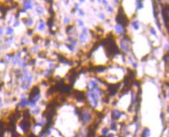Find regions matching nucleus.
<instances>
[{"mask_svg":"<svg viewBox=\"0 0 169 137\" xmlns=\"http://www.w3.org/2000/svg\"><path fill=\"white\" fill-rule=\"evenodd\" d=\"M116 20L118 24H120L121 25L126 26L127 24L129 23V20L127 19V17L125 14H123L122 12H119L118 14L117 15Z\"/></svg>","mask_w":169,"mask_h":137,"instance_id":"obj_1","label":"nucleus"},{"mask_svg":"<svg viewBox=\"0 0 169 137\" xmlns=\"http://www.w3.org/2000/svg\"><path fill=\"white\" fill-rule=\"evenodd\" d=\"M150 135V131L148 129H145L143 134H142V137H147Z\"/></svg>","mask_w":169,"mask_h":137,"instance_id":"obj_2","label":"nucleus"},{"mask_svg":"<svg viewBox=\"0 0 169 137\" xmlns=\"http://www.w3.org/2000/svg\"><path fill=\"white\" fill-rule=\"evenodd\" d=\"M24 7L26 9H31L32 7L31 6V2H30V1L24 2Z\"/></svg>","mask_w":169,"mask_h":137,"instance_id":"obj_3","label":"nucleus"},{"mask_svg":"<svg viewBox=\"0 0 169 137\" xmlns=\"http://www.w3.org/2000/svg\"><path fill=\"white\" fill-rule=\"evenodd\" d=\"M105 69V67H103V66H98V67H95V70L96 71H104Z\"/></svg>","mask_w":169,"mask_h":137,"instance_id":"obj_4","label":"nucleus"},{"mask_svg":"<svg viewBox=\"0 0 169 137\" xmlns=\"http://www.w3.org/2000/svg\"><path fill=\"white\" fill-rule=\"evenodd\" d=\"M113 114L115 115V119H118V118H119V117H120V115H121V113H119V111H114L113 112Z\"/></svg>","mask_w":169,"mask_h":137,"instance_id":"obj_5","label":"nucleus"},{"mask_svg":"<svg viewBox=\"0 0 169 137\" xmlns=\"http://www.w3.org/2000/svg\"><path fill=\"white\" fill-rule=\"evenodd\" d=\"M7 31H8L6 32L7 35H10V34L13 33V29L10 28H7Z\"/></svg>","mask_w":169,"mask_h":137,"instance_id":"obj_6","label":"nucleus"},{"mask_svg":"<svg viewBox=\"0 0 169 137\" xmlns=\"http://www.w3.org/2000/svg\"><path fill=\"white\" fill-rule=\"evenodd\" d=\"M44 24H41L39 25V29L40 30H44Z\"/></svg>","mask_w":169,"mask_h":137,"instance_id":"obj_7","label":"nucleus"},{"mask_svg":"<svg viewBox=\"0 0 169 137\" xmlns=\"http://www.w3.org/2000/svg\"><path fill=\"white\" fill-rule=\"evenodd\" d=\"M111 129H113V130H116V126H115V124H112Z\"/></svg>","mask_w":169,"mask_h":137,"instance_id":"obj_8","label":"nucleus"},{"mask_svg":"<svg viewBox=\"0 0 169 137\" xmlns=\"http://www.w3.org/2000/svg\"><path fill=\"white\" fill-rule=\"evenodd\" d=\"M107 132H108V129H105L103 130V133L104 134H106Z\"/></svg>","mask_w":169,"mask_h":137,"instance_id":"obj_9","label":"nucleus"},{"mask_svg":"<svg viewBox=\"0 0 169 137\" xmlns=\"http://www.w3.org/2000/svg\"><path fill=\"white\" fill-rule=\"evenodd\" d=\"M2 29L0 28V35H2Z\"/></svg>","mask_w":169,"mask_h":137,"instance_id":"obj_10","label":"nucleus"},{"mask_svg":"<svg viewBox=\"0 0 169 137\" xmlns=\"http://www.w3.org/2000/svg\"><path fill=\"white\" fill-rule=\"evenodd\" d=\"M113 136H114L112 135V134H111V135H109V136H108V137H113Z\"/></svg>","mask_w":169,"mask_h":137,"instance_id":"obj_11","label":"nucleus"}]
</instances>
